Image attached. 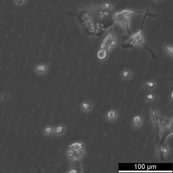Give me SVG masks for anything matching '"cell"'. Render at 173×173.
<instances>
[{
  "mask_svg": "<svg viewBox=\"0 0 173 173\" xmlns=\"http://www.w3.org/2000/svg\"><path fill=\"white\" fill-rule=\"evenodd\" d=\"M148 16L154 18L155 17H156L157 15L155 14L150 13L149 10L148 9L147 12L144 14V15L143 17L139 30L136 33L132 36H130L128 37L127 38V37H123L122 38V47L125 48H134V46L135 45H138H138H142L144 47L145 49H146L148 51H149L153 59H155L157 57L154 51L145 43L143 39L142 29L146 19Z\"/></svg>",
  "mask_w": 173,
  "mask_h": 173,
  "instance_id": "cell-1",
  "label": "cell"
},
{
  "mask_svg": "<svg viewBox=\"0 0 173 173\" xmlns=\"http://www.w3.org/2000/svg\"><path fill=\"white\" fill-rule=\"evenodd\" d=\"M85 153V147L82 142H76L70 145L67 150V155L71 161L80 160Z\"/></svg>",
  "mask_w": 173,
  "mask_h": 173,
  "instance_id": "cell-2",
  "label": "cell"
},
{
  "mask_svg": "<svg viewBox=\"0 0 173 173\" xmlns=\"http://www.w3.org/2000/svg\"><path fill=\"white\" fill-rule=\"evenodd\" d=\"M162 128V135L160 140L159 145L164 144L165 140L168 136L173 133V119H165L159 117Z\"/></svg>",
  "mask_w": 173,
  "mask_h": 173,
  "instance_id": "cell-3",
  "label": "cell"
},
{
  "mask_svg": "<svg viewBox=\"0 0 173 173\" xmlns=\"http://www.w3.org/2000/svg\"><path fill=\"white\" fill-rule=\"evenodd\" d=\"M115 32H113V29H111L109 33L103 42L101 44V49L109 51L108 49L110 47L113 48L117 44V42L114 39Z\"/></svg>",
  "mask_w": 173,
  "mask_h": 173,
  "instance_id": "cell-4",
  "label": "cell"
},
{
  "mask_svg": "<svg viewBox=\"0 0 173 173\" xmlns=\"http://www.w3.org/2000/svg\"><path fill=\"white\" fill-rule=\"evenodd\" d=\"M114 18L115 21L117 22L125 28L128 35H130L131 32L129 28L130 22L128 17L123 15L119 12H117L114 15Z\"/></svg>",
  "mask_w": 173,
  "mask_h": 173,
  "instance_id": "cell-5",
  "label": "cell"
},
{
  "mask_svg": "<svg viewBox=\"0 0 173 173\" xmlns=\"http://www.w3.org/2000/svg\"><path fill=\"white\" fill-rule=\"evenodd\" d=\"M151 104L152 106V120L155 125V130L156 133V142L158 143L159 141V128L158 127V117L157 113L155 111V108L153 106L152 102H151Z\"/></svg>",
  "mask_w": 173,
  "mask_h": 173,
  "instance_id": "cell-6",
  "label": "cell"
},
{
  "mask_svg": "<svg viewBox=\"0 0 173 173\" xmlns=\"http://www.w3.org/2000/svg\"><path fill=\"white\" fill-rule=\"evenodd\" d=\"M69 173H82L83 169L82 164L80 160L72 161Z\"/></svg>",
  "mask_w": 173,
  "mask_h": 173,
  "instance_id": "cell-7",
  "label": "cell"
},
{
  "mask_svg": "<svg viewBox=\"0 0 173 173\" xmlns=\"http://www.w3.org/2000/svg\"><path fill=\"white\" fill-rule=\"evenodd\" d=\"M147 10L145 11H134L129 9H125L119 12L120 13L125 16L128 17L137 14H145L147 11Z\"/></svg>",
  "mask_w": 173,
  "mask_h": 173,
  "instance_id": "cell-8",
  "label": "cell"
},
{
  "mask_svg": "<svg viewBox=\"0 0 173 173\" xmlns=\"http://www.w3.org/2000/svg\"><path fill=\"white\" fill-rule=\"evenodd\" d=\"M66 131L65 125H60L56 126L54 129V134L57 136H61L64 134Z\"/></svg>",
  "mask_w": 173,
  "mask_h": 173,
  "instance_id": "cell-9",
  "label": "cell"
},
{
  "mask_svg": "<svg viewBox=\"0 0 173 173\" xmlns=\"http://www.w3.org/2000/svg\"><path fill=\"white\" fill-rule=\"evenodd\" d=\"M108 56H111L109 51L102 49H101L97 53L98 58L100 60H105Z\"/></svg>",
  "mask_w": 173,
  "mask_h": 173,
  "instance_id": "cell-10",
  "label": "cell"
},
{
  "mask_svg": "<svg viewBox=\"0 0 173 173\" xmlns=\"http://www.w3.org/2000/svg\"><path fill=\"white\" fill-rule=\"evenodd\" d=\"M158 149L159 150L160 154V156L163 160H164L163 155L166 153L168 152V150L164 144L163 145H159L158 146Z\"/></svg>",
  "mask_w": 173,
  "mask_h": 173,
  "instance_id": "cell-11",
  "label": "cell"
},
{
  "mask_svg": "<svg viewBox=\"0 0 173 173\" xmlns=\"http://www.w3.org/2000/svg\"><path fill=\"white\" fill-rule=\"evenodd\" d=\"M54 128L52 126H48L44 128L43 130L44 134L47 136H51L54 134Z\"/></svg>",
  "mask_w": 173,
  "mask_h": 173,
  "instance_id": "cell-12",
  "label": "cell"
},
{
  "mask_svg": "<svg viewBox=\"0 0 173 173\" xmlns=\"http://www.w3.org/2000/svg\"><path fill=\"white\" fill-rule=\"evenodd\" d=\"M141 122V118L140 115H138L136 116L133 119L134 126L136 128H137L140 125Z\"/></svg>",
  "mask_w": 173,
  "mask_h": 173,
  "instance_id": "cell-13",
  "label": "cell"
},
{
  "mask_svg": "<svg viewBox=\"0 0 173 173\" xmlns=\"http://www.w3.org/2000/svg\"><path fill=\"white\" fill-rule=\"evenodd\" d=\"M163 48L169 53L172 56L173 55V47L169 44H164L162 45Z\"/></svg>",
  "mask_w": 173,
  "mask_h": 173,
  "instance_id": "cell-14",
  "label": "cell"
},
{
  "mask_svg": "<svg viewBox=\"0 0 173 173\" xmlns=\"http://www.w3.org/2000/svg\"><path fill=\"white\" fill-rule=\"evenodd\" d=\"M81 108H82L83 110L85 112H88L91 110L92 107L90 104L84 103L81 106Z\"/></svg>",
  "mask_w": 173,
  "mask_h": 173,
  "instance_id": "cell-15",
  "label": "cell"
},
{
  "mask_svg": "<svg viewBox=\"0 0 173 173\" xmlns=\"http://www.w3.org/2000/svg\"><path fill=\"white\" fill-rule=\"evenodd\" d=\"M144 86L145 87L146 90L147 92V98L148 100L151 101L154 98V96L153 95L152 93H150L149 92V89L144 84Z\"/></svg>",
  "mask_w": 173,
  "mask_h": 173,
  "instance_id": "cell-16",
  "label": "cell"
},
{
  "mask_svg": "<svg viewBox=\"0 0 173 173\" xmlns=\"http://www.w3.org/2000/svg\"><path fill=\"white\" fill-rule=\"evenodd\" d=\"M116 115V111L114 110H112L110 111V112H108L107 117L108 118L113 119L115 117Z\"/></svg>",
  "mask_w": 173,
  "mask_h": 173,
  "instance_id": "cell-17",
  "label": "cell"
},
{
  "mask_svg": "<svg viewBox=\"0 0 173 173\" xmlns=\"http://www.w3.org/2000/svg\"><path fill=\"white\" fill-rule=\"evenodd\" d=\"M148 89H153L154 88L155 86V83L152 81H149L146 84H144Z\"/></svg>",
  "mask_w": 173,
  "mask_h": 173,
  "instance_id": "cell-18",
  "label": "cell"
},
{
  "mask_svg": "<svg viewBox=\"0 0 173 173\" xmlns=\"http://www.w3.org/2000/svg\"><path fill=\"white\" fill-rule=\"evenodd\" d=\"M130 75V72L127 70L123 71L122 73V76L125 78H129Z\"/></svg>",
  "mask_w": 173,
  "mask_h": 173,
  "instance_id": "cell-19",
  "label": "cell"
},
{
  "mask_svg": "<svg viewBox=\"0 0 173 173\" xmlns=\"http://www.w3.org/2000/svg\"><path fill=\"white\" fill-rule=\"evenodd\" d=\"M154 1L157 2H160L162 1L163 0H154Z\"/></svg>",
  "mask_w": 173,
  "mask_h": 173,
  "instance_id": "cell-20",
  "label": "cell"
},
{
  "mask_svg": "<svg viewBox=\"0 0 173 173\" xmlns=\"http://www.w3.org/2000/svg\"><path fill=\"white\" fill-rule=\"evenodd\" d=\"M173 92H172V93H171V95H170V97H171V98H172V100H173Z\"/></svg>",
  "mask_w": 173,
  "mask_h": 173,
  "instance_id": "cell-21",
  "label": "cell"
}]
</instances>
